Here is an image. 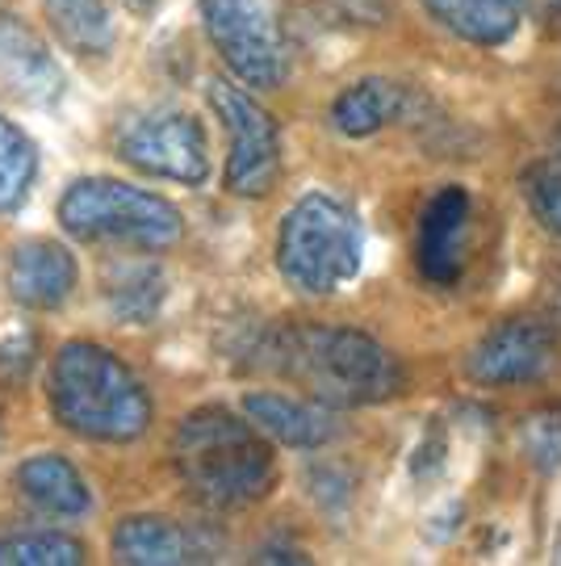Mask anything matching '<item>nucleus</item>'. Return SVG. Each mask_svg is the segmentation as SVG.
I'll return each mask as SVG.
<instances>
[{"instance_id": "obj_1", "label": "nucleus", "mask_w": 561, "mask_h": 566, "mask_svg": "<svg viewBox=\"0 0 561 566\" xmlns=\"http://www.w3.org/2000/svg\"><path fill=\"white\" fill-rule=\"evenodd\" d=\"M252 365L306 390L327 407H373L402 395L406 369L381 340L357 327L280 324L252 348Z\"/></svg>"}, {"instance_id": "obj_2", "label": "nucleus", "mask_w": 561, "mask_h": 566, "mask_svg": "<svg viewBox=\"0 0 561 566\" xmlns=\"http://www.w3.org/2000/svg\"><path fill=\"white\" fill-rule=\"evenodd\" d=\"M172 465L189 495L219 512L261 504L277 483V458L264 432L222 407L184 416L172 437Z\"/></svg>"}, {"instance_id": "obj_3", "label": "nucleus", "mask_w": 561, "mask_h": 566, "mask_svg": "<svg viewBox=\"0 0 561 566\" xmlns=\"http://www.w3.org/2000/svg\"><path fill=\"white\" fill-rule=\"evenodd\" d=\"M46 395L55 420L84 441L126 446L151 428V399L142 382L100 344H63L51 361Z\"/></svg>"}, {"instance_id": "obj_4", "label": "nucleus", "mask_w": 561, "mask_h": 566, "mask_svg": "<svg viewBox=\"0 0 561 566\" xmlns=\"http://www.w3.org/2000/svg\"><path fill=\"white\" fill-rule=\"evenodd\" d=\"M361 223L340 198L310 189L285 210L277 231V269L298 294L310 298L336 294L343 282L361 273Z\"/></svg>"}, {"instance_id": "obj_5", "label": "nucleus", "mask_w": 561, "mask_h": 566, "mask_svg": "<svg viewBox=\"0 0 561 566\" xmlns=\"http://www.w3.org/2000/svg\"><path fill=\"white\" fill-rule=\"evenodd\" d=\"M60 227L84 243L172 248L184 235V214L160 193L114 177H84L60 198Z\"/></svg>"}, {"instance_id": "obj_6", "label": "nucleus", "mask_w": 561, "mask_h": 566, "mask_svg": "<svg viewBox=\"0 0 561 566\" xmlns=\"http://www.w3.org/2000/svg\"><path fill=\"white\" fill-rule=\"evenodd\" d=\"M210 105L231 143L226 189L235 198L273 193V185L280 181V135L273 114L235 81H210Z\"/></svg>"}, {"instance_id": "obj_7", "label": "nucleus", "mask_w": 561, "mask_h": 566, "mask_svg": "<svg viewBox=\"0 0 561 566\" xmlns=\"http://www.w3.org/2000/svg\"><path fill=\"white\" fill-rule=\"evenodd\" d=\"M114 147H118V160L160 181L201 185L210 177L205 130L184 109H147L139 118H126Z\"/></svg>"}, {"instance_id": "obj_8", "label": "nucleus", "mask_w": 561, "mask_h": 566, "mask_svg": "<svg viewBox=\"0 0 561 566\" xmlns=\"http://www.w3.org/2000/svg\"><path fill=\"white\" fill-rule=\"evenodd\" d=\"M205 34L231 76L247 88H277L285 81V46L261 0H198Z\"/></svg>"}, {"instance_id": "obj_9", "label": "nucleus", "mask_w": 561, "mask_h": 566, "mask_svg": "<svg viewBox=\"0 0 561 566\" xmlns=\"http://www.w3.org/2000/svg\"><path fill=\"white\" fill-rule=\"evenodd\" d=\"M553 365H558L553 324L532 315H511L469 348L465 378L474 386H528L541 382Z\"/></svg>"}, {"instance_id": "obj_10", "label": "nucleus", "mask_w": 561, "mask_h": 566, "mask_svg": "<svg viewBox=\"0 0 561 566\" xmlns=\"http://www.w3.org/2000/svg\"><path fill=\"white\" fill-rule=\"evenodd\" d=\"M0 84L25 105H55L63 97L60 63L18 13H0Z\"/></svg>"}, {"instance_id": "obj_11", "label": "nucleus", "mask_w": 561, "mask_h": 566, "mask_svg": "<svg viewBox=\"0 0 561 566\" xmlns=\"http://www.w3.org/2000/svg\"><path fill=\"white\" fill-rule=\"evenodd\" d=\"M243 416L261 428L268 441H280L289 449H322L340 437L336 407L315 399H294L280 390H252L243 399Z\"/></svg>"}, {"instance_id": "obj_12", "label": "nucleus", "mask_w": 561, "mask_h": 566, "mask_svg": "<svg viewBox=\"0 0 561 566\" xmlns=\"http://www.w3.org/2000/svg\"><path fill=\"white\" fill-rule=\"evenodd\" d=\"M114 558L126 566H189L214 563V546L198 528L168 516H130L114 533Z\"/></svg>"}, {"instance_id": "obj_13", "label": "nucleus", "mask_w": 561, "mask_h": 566, "mask_svg": "<svg viewBox=\"0 0 561 566\" xmlns=\"http://www.w3.org/2000/svg\"><path fill=\"white\" fill-rule=\"evenodd\" d=\"M465 227H469V193L462 185H444L436 198L423 206L420 219V269L427 282L453 285L462 277V252H465Z\"/></svg>"}, {"instance_id": "obj_14", "label": "nucleus", "mask_w": 561, "mask_h": 566, "mask_svg": "<svg viewBox=\"0 0 561 566\" xmlns=\"http://www.w3.org/2000/svg\"><path fill=\"white\" fill-rule=\"evenodd\" d=\"M76 256L51 240H25L18 243L9 261V290L21 306L30 311H55L72 298L76 290Z\"/></svg>"}, {"instance_id": "obj_15", "label": "nucleus", "mask_w": 561, "mask_h": 566, "mask_svg": "<svg viewBox=\"0 0 561 566\" xmlns=\"http://www.w3.org/2000/svg\"><path fill=\"white\" fill-rule=\"evenodd\" d=\"M18 491L30 507H39L46 516L76 521L93 507V495L84 486L81 470L60 458V453H39L18 465Z\"/></svg>"}, {"instance_id": "obj_16", "label": "nucleus", "mask_w": 561, "mask_h": 566, "mask_svg": "<svg viewBox=\"0 0 561 566\" xmlns=\"http://www.w3.org/2000/svg\"><path fill=\"white\" fill-rule=\"evenodd\" d=\"M411 88L385 76H364V81L348 84L340 97L331 102V126L348 135V139H369L381 126L399 122L411 109Z\"/></svg>"}, {"instance_id": "obj_17", "label": "nucleus", "mask_w": 561, "mask_h": 566, "mask_svg": "<svg viewBox=\"0 0 561 566\" xmlns=\"http://www.w3.org/2000/svg\"><path fill=\"white\" fill-rule=\"evenodd\" d=\"M427 13L474 46H502L520 30L528 0H423Z\"/></svg>"}, {"instance_id": "obj_18", "label": "nucleus", "mask_w": 561, "mask_h": 566, "mask_svg": "<svg viewBox=\"0 0 561 566\" xmlns=\"http://www.w3.org/2000/svg\"><path fill=\"white\" fill-rule=\"evenodd\" d=\"M168 277L151 261H118L105 273V303L121 324H151L160 315Z\"/></svg>"}, {"instance_id": "obj_19", "label": "nucleus", "mask_w": 561, "mask_h": 566, "mask_svg": "<svg viewBox=\"0 0 561 566\" xmlns=\"http://www.w3.org/2000/svg\"><path fill=\"white\" fill-rule=\"evenodd\" d=\"M51 30L60 42L81 55V60H100L114 46V21H109V0H42Z\"/></svg>"}, {"instance_id": "obj_20", "label": "nucleus", "mask_w": 561, "mask_h": 566, "mask_svg": "<svg viewBox=\"0 0 561 566\" xmlns=\"http://www.w3.org/2000/svg\"><path fill=\"white\" fill-rule=\"evenodd\" d=\"M39 177V147L18 122L0 118V214L18 210Z\"/></svg>"}, {"instance_id": "obj_21", "label": "nucleus", "mask_w": 561, "mask_h": 566, "mask_svg": "<svg viewBox=\"0 0 561 566\" xmlns=\"http://www.w3.org/2000/svg\"><path fill=\"white\" fill-rule=\"evenodd\" d=\"M84 546L67 533H0V566H81Z\"/></svg>"}, {"instance_id": "obj_22", "label": "nucleus", "mask_w": 561, "mask_h": 566, "mask_svg": "<svg viewBox=\"0 0 561 566\" xmlns=\"http://www.w3.org/2000/svg\"><path fill=\"white\" fill-rule=\"evenodd\" d=\"M523 198L532 206L537 223H541L544 231L561 235V156L532 164V168L523 172Z\"/></svg>"}, {"instance_id": "obj_23", "label": "nucleus", "mask_w": 561, "mask_h": 566, "mask_svg": "<svg viewBox=\"0 0 561 566\" xmlns=\"http://www.w3.org/2000/svg\"><path fill=\"white\" fill-rule=\"evenodd\" d=\"M523 449L541 474L561 470V407H544L537 416H528L523 424Z\"/></svg>"}, {"instance_id": "obj_24", "label": "nucleus", "mask_w": 561, "mask_h": 566, "mask_svg": "<svg viewBox=\"0 0 561 566\" xmlns=\"http://www.w3.org/2000/svg\"><path fill=\"white\" fill-rule=\"evenodd\" d=\"M331 9L343 13L348 21H361V25H378L394 13V0H331Z\"/></svg>"}, {"instance_id": "obj_25", "label": "nucleus", "mask_w": 561, "mask_h": 566, "mask_svg": "<svg viewBox=\"0 0 561 566\" xmlns=\"http://www.w3.org/2000/svg\"><path fill=\"white\" fill-rule=\"evenodd\" d=\"M544 306H549V315L561 324V264L549 273V282H544Z\"/></svg>"}, {"instance_id": "obj_26", "label": "nucleus", "mask_w": 561, "mask_h": 566, "mask_svg": "<svg viewBox=\"0 0 561 566\" xmlns=\"http://www.w3.org/2000/svg\"><path fill=\"white\" fill-rule=\"evenodd\" d=\"M156 4L160 0H126V9H135V13H156Z\"/></svg>"}, {"instance_id": "obj_27", "label": "nucleus", "mask_w": 561, "mask_h": 566, "mask_svg": "<svg viewBox=\"0 0 561 566\" xmlns=\"http://www.w3.org/2000/svg\"><path fill=\"white\" fill-rule=\"evenodd\" d=\"M558 156H561V118H558Z\"/></svg>"}]
</instances>
